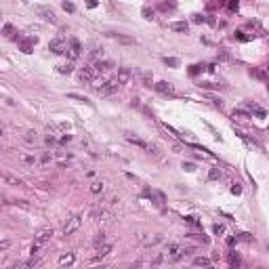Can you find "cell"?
I'll return each mask as SVG.
<instances>
[{"label":"cell","mask_w":269,"mask_h":269,"mask_svg":"<svg viewBox=\"0 0 269 269\" xmlns=\"http://www.w3.org/2000/svg\"><path fill=\"white\" fill-rule=\"evenodd\" d=\"M229 11H238V6H240V0H229Z\"/></svg>","instance_id":"8d00e7d4"},{"label":"cell","mask_w":269,"mask_h":269,"mask_svg":"<svg viewBox=\"0 0 269 269\" xmlns=\"http://www.w3.org/2000/svg\"><path fill=\"white\" fill-rule=\"evenodd\" d=\"M95 71H97V76H101L103 71H107V70H114V63L112 61H95L93 65H91Z\"/></svg>","instance_id":"30bf717a"},{"label":"cell","mask_w":269,"mask_h":269,"mask_svg":"<svg viewBox=\"0 0 269 269\" xmlns=\"http://www.w3.org/2000/svg\"><path fill=\"white\" fill-rule=\"evenodd\" d=\"M194 265H198V267H208V265H210V259H206V257H196V259H194Z\"/></svg>","instance_id":"ffe728a7"},{"label":"cell","mask_w":269,"mask_h":269,"mask_svg":"<svg viewBox=\"0 0 269 269\" xmlns=\"http://www.w3.org/2000/svg\"><path fill=\"white\" fill-rule=\"evenodd\" d=\"M99 76H97V71L93 70V67H84V70H80L78 71V80L80 82H93V80H97Z\"/></svg>","instance_id":"ba28073f"},{"label":"cell","mask_w":269,"mask_h":269,"mask_svg":"<svg viewBox=\"0 0 269 269\" xmlns=\"http://www.w3.org/2000/svg\"><path fill=\"white\" fill-rule=\"evenodd\" d=\"M86 6H88V9H95V6H97V0H86Z\"/></svg>","instance_id":"ee69618b"},{"label":"cell","mask_w":269,"mask_h":269,"mask_svg":"<svg viewBox=\"0 0 269 269\" xmlns=\"http://www.w3.org/2000/svg\"><path fill=\"white\" fill-rule=\"evenodd\" d=\"M109 250H112V244H107V242H103L101 246H97V248H95V261L103 259L107 252H109Z\"/></svg>","instance_id":"4fadbf2b"},{"label":"cell","mask_w":269,"mask_h":269,"mask_svg":"<svg viewBox=\"0 0 269 269\" xmlns=\"http://www.w3.org/2000/svg\"><path fill=\"white\" fill-rule=\"evenodd\" d=\"M238 242V238H227V246H234Z\"/></svg>","instance_id":"bcb514c9"},{"label":"cell","mask_w":269,"mask_h":269,"mask_svg":"<svg viewBox=\"0 0 269 269\" xmlns=\"http://www.w3.org/2000/svg\"><path fill=\"white\" fill-rule=\"evenodd\" d=\"M36 13L44 19V21H48V23H57V15H55V11L53 9H48V6H36Z\"/></svg>","instance_id":"5b68a950"},{"label":"cell","mask_w":269,"mask_h":269,"mask_svg":"<svg viewBox=\"0 0 269 269\" xmlns=\"http://www.w3.org/2000/svg\"><path fill=\"white\" fill-rule=\"evenodd\" d=\"M53 235H55V231H53V229H40V231L36 234L34 242L42 246V244H47V242H51V238H53Z\"/></svg>","instance_id":"9c48e42d"},{"label":"cell","mask_w":269,"mask_h":269,"mask_svg":"<svg viewBox=\"0 0 269 269\" xmlns=\"http://www.w3.org/2000/svg\"><path fill=\"white\" fill-rule=\"evenodd\" d=\"M126 141H128V143H132V145H137V147H141V149H149V143H145L143 139H137V137H126Z\"/></svg>","instance_id":"2e32d148"},{"label":"cell","mask_w":269,"mask_h":269,"mask_svg":"<svg viewBox=\"0 0 269 269\" xmlns=\"http://www.w3.org/2000/svg\"><path fill=\"white\" fill-rule=\"evenodd\" d=\"M4 181H6L9 185H21V181H19V179H15V177H11V175L4 177Z\"/></svg>","instance_id":"83f0119b"},{"label":"cell","mask_w":269,"mask_h":269,"mask_svg":"<svg viewBox=\"0 0 269 269\" xmlns=\"http://www.w3.org/2000/svg\"><path fill=\"white\" fill-rule=\"evenodd\" d=\"M19 160H21L25 166H34V164H36V156H32V153H21Z\"/></svg>","instance_id":"d6986e66"},{"label":"cell","mask_w":269,"mask_h":269,"mask_svg":"<svg viewBox=\"0 0 269 269\" xmlns=\"http://www.w3.org/2000/svg\"><path fill=\"white\" fill-rule=\"evenodd\" d=\"M160 9H162V11H175L177 4H175V2H162V4H160Z\"/></svg>","instance_id":"4316f807"},{"label":"cell","mask_w":269,"mask_h":269,"mask_svg":"<svg viewBox=\"0 0 269 269\" xmlns=\"http://www.w3.org/2000/svg\"><path fill=\"white\" fill-rule=\"evenodd\" d=\"M38 42V38L36 36H32V38H25V40H21V44H19V48H21V53H32V48H34V44Z\"/></svg>","instance_id":"7c38bea8"},{"label":"cell","mask_w":269,"mask_h":269,"mask_svg":"<svg viewBox=\"0 0 269 269\" xmlns=\"http://www.w3.org/2000/svg\"><path fill=\"white\" fill-rule=\"evenodd\" d=\"M183 219H185L189 225H194V227H200V221L196 219V217H183Z\"/></svg>","instance_id":"d590c367"},{"label":"cell","mask_w":269,"mask_h":269,"mask_svg":"<svg viewBox=\"0 0 269 269\" xmlns=\"http://www.w3.org/2000/svg\"><path fill=\"white\" fill-rule=\"evenodd\" d=\"M118 82H120V84H126V82L130 80V78H132V71L128 70V67H120V70H118Z\"/></svg>","instance_id":"5bb4252c"},{"label":"cell","mask_w":269,"mask_h":269,"mask_svg":"<svg viewBox=\"0 0 269 269\" xmlns=\"http://www.w3.org/2000/svg\"><path fill=\"white\" fill-rule=\"evenodd\" d=\"M51 160H53V153H51V152L42 153V158H40V162H42V164H48V162H51Z\"/></svg>","instance_id":"e575fe53"},{"label":"cell","mask_w":269,"mask_h":269,"mask_svg":"<svg viewBox=\"0 0 269 269\" xmlns=\"http://www.w3.org/2000/svg\"><path fill=\"white\" fill-rule=\"evenodd\" d=\"M267 71H269V65H267Z\"/></svg>","instance_id":"816d5d0a"},{"label":"cell","mask_w":269,"mask_h":269,"mask_svg":"<svg viewBox=\"0 0 269 269\" xmlns=\"http://www.w3.org/2000/svg\"><path fill=\"white\" fill-rule=\"evenodd\" d=\"M231 194H235V196H238V194H242V189L238 187V185H234V187H231Z\"/></svg>","instance_id":"7dc6e473"},{"label":"cell","mask_w":269,"mask_h":269,"mask_svg":"<svg viewBox=\"0 0 269 269\" xmlns=\"http://www.w3.org/2000/svg\"><path fill=\"white\" fill-rule=\"evenodd\" d=\"M141 15H143L145 19H149V21H152L156 13H153V9H149V6H143V11H141Z\"/></svg>","instance_id":"7402d4cb"},{"label":"cell","mask_w":269,"mask_h":269,"mask_svg":"<svg viewBox=\"0 0 269 269\" xmlns=\"http://www.w3.org/2000/svg\"><path fill=\"white\" fill-rule=\"evenodd\" d=\"M63 9H65V11H67V13H74V11H76V6H74V2H70V0H65V2H63Z\"/></svg>","instance_id":"1f68e13d"},{"label":"cell","mask_w":269,"mask_h":269,"mask_svg":"<svg viewBox=\"0 0 269 269\" xmlns=\"http://www.w3.org/2000/svg\"><path fill=\"white\" fill-rule=\"evenodd\" d=\"M183 168H185V170H194L196 166H194V164H191V162H183Z\"/></svg>","instance_id":"7bdbcfd3"},{"label":"cell","mask_w":269,"mask_h":269,"mask_svg":"<svg viewBox=\"0 0 269 269\" xmlns=\"http://www.w3.org/2000/svg\"><path fill=\"white\" fill-rule=\"evenodd\" d=\"M59 71H61V74H70V71H71V65H61V67H59Z\"/></svg>","instance_id":"60d3db41"},{"label":"cell","mask_w":269,"mask_h":269,"mask_svg":"<svg viewBox=\"0 0 269 269\" xmlns=\"http://www.w3.org/2000/svg\"><path fill=\"white\" fill-rule=\"evenodd\" d=\"M143 194H145V196H147V198L152 200V202H156V204H158V206H162L164 202H166V196H164L162 191H158V189H145V191H143Z\"/></svg>","instance_id":"8992f818"},{"label":"cell","mask_w":269,"mask_h":269,"mask_svg":"<svg viewBox=\"0 0 269 269\" xmlns=\"http://www.w3.org/2000/svg\"><path fill=\"white\" fill-rule=\"evenodd\" d=\"M130 105H132V107H141V103H139V99H132V101H130Z\"/></svg>","instance_id":"c3c4849f"},{"label":"cell","mask_w":269,"mask_h":269,"mask_svg":"<svg viewBox=\"0 0 269 269\" xmlns=\"http://www.w3.org/2000/svg\"><path fill=\"white\" fill-rule=\"evenodd\" d=\"M198 71H200V65H191V70H189V74H191V76H196Z\"/></svg>","instance_id":"b9f144b4"},{"label":"cell","mask_w":269,"mask_h":269,"mask_svg":"<svg viewBox=\"0 0 269 269\" xmlns=\"http://www.w3.org/2000/svg\"><path fill=\"white\" fill-rule=\"evenodd\" d=\"M212 231H214V234L219 235V234H223V231H225V227H223V225H219V223H217V225L212 227Z\"/></svg>","instance_id":"f35d334b"},{"label":"cell","mask_w":269,"mask_h":269,"mask_svg":"<svg viewBox=\"0 0 269 269\" xmlns=\"http://www.w3.org/2000/svg\"><path fill=\"white\" fill-rule=\"evenodd\" d=\"M238 240H244V242H255V238H252L250 234H240V238H238Z\"/></svg>","instance_id":"74e56055"},{"label":"cell","mask_w":269,"mask_h":269,"mask_svg":"<svg viewBox=\"0 0 269 269\" xmlns=\"http://www.w3.org/2000/svg\"><path fill=\"white\" fill-rule=\"evenodd\" d=\"M82 225V214H74L71 219H67V223L63 225V235H71L80 229Z\"/></svg>","instance_id":"3957f363"},{"label":"cell","mask_w":269,"mask_h":269,"mask_svg":"<svg viewBox=\"0 0 269 269\" xmlns=\"http://www.w3.org/2000/svg\"><path fill=\"white\" fill-rule=\"evenodd\" d=\"M2 32H4V36H13L15 34V27H13L11 23H4V30H2Z\"/></svg>","instance_id":"4dcf8cb0"},{"label":"cell","mask_w":269,"mask_h":269,"mask_svg":"<svg viewBox=\"0 0 269 269\" xmlns=\"http://www.w3.org/2000/svg\"><path fill=\"white\" fill-rule=\"evenodd\" d=\"M74 252H67V255H61V259H59V265L61 267H65V265H71L74 263Z\"/></svg>","instance_id":"ac0fdd59"},{"label":"cell","mask_w":269,"mask_h":269,"mask_svg":"<svg viewBox=\"0 0 269 269\" xmlns=\"http://www.w3.org/2000/svg\"><path fill=\"white\" fill-rule=\"evenodd\" d=\"M67 97H70V99H76V101H82V103H88V99H86V97H80V95H76V93H70Z\"/></svg>","instance_id":"d6a6232c"},{"label":"cell","mask_w":269,"mask_h":269,"mask_svg":"<svg viewBox=\"0 0 269 269\" xmlns=\"http://www.w3.org/2000/svg\"><path fill=\"white\" fill-rule=\"evenodd\" d=\"M170 30H175V32H187L189 23L187 21H175V23H170Z\"/></svg>","instance_id":"e0dca14e"},{"label":"cell","mask_w":269,"mask_h":269,"mask_svg":"<svg viewBox=\"0 0 269 269\" xmlns=\"http://www.w3.org/2000/svg\"><path fill=\"white\" fill-rule=\"evenodd\" d=\"M9 246H11V244H9V242H6V240H4V242H0V250H6V248H9Z\"/></svg>","instance_id":"f6af8a7d"},{"label":"cell","mask_w":269,"mask_h":269,"mask_svg":"<svg viewBox=\"0 0 269 269\" xmlns=\"http://www.w3.org/2000/svg\"><path fill=\"white\" fill-rule=\"evenodd\" d=\"M194 21H196V23H204V21H208V19L202 17V15H194Z\"/></svg>","instance_id":"ab89813d"},{"label":"cell","mask_w":269,"mask_h":269,"mask_svg":"<svg viewBox=\"0 0 269 269\" xmlns=\"http://www.w3.org/2000/svg\"><path fill=\"white\" fill-rule=\"evenodd\" d=\"M240 263H242L240 257H238L235 252H231V255H229V265H240Z\"/></svg>","instance_id":"f546056e"},{"label":"cell","mask_w":269,"mask_h":269,"mask_svg":"<svg viewBox=\"0 0 269 269\" xmlns=\"http://www.w3.org/2000/svg\"><path fill=\"white\" fill-rule=\"evenodd\" d=\"M109 38H116L118 42H122V44H137V40L135 38H130V36H122V34H107Z\"/></svg>","instance_id":"9a60e30c"},{"label":"cell","mask_w":269,"mask_h":269,"mask_svg":"<svg viewBox=\"0 0 269 269\" xmlns=\"http://www.w3.org/2000/svg\"><path fill=\"white\" fill-rule=\"evenodd\" d=\"M231 116H234V118H250V114H248V112H244V109H234V112H231Z\"/></svg>","instance_id":"cb8c5ba5"},{"label":"cell","mask_w":269,"mask_h":269,"mask_svg":"<svg viewBox=\"0 0 269 269\" xmlns=\"http://www.w3.org/2000/svg\"><path fill=\"white\" fill-rule=\"evenodd\" d=\"M164 63H166L168 67H177V65H179V59H175V57H164Z\"/></svg>","instance_id":"d4e9b609"},{"label":"cell","mask_w":269,"mask_h":269,"mask_svg":"<svg viewBox=\"0 0 269 269\" xmlns=\"http://www.w3.org/2000/svg\"><path fill=\"white\" fill-rule=\"evenodd\" d=\"M82 53V44L78 38H70V57L71 59H78Z\"/></svg>","instance_id":"8fae6325"},{"label":"cell","mask_w":269,"mask_h":269,"mask_svg":"<svg viewBox=\"0 0 269 269\" xmlns=\"http://www.w3.org/2000/svg\"><path fill=\"white\" fill-rule=\"evenodd\" d=\"M212 4H217V6H223V4H225V0H214Z\"/></svg>","instance_id":"681fc988"},{"label":"cell","mask_w":269,"mask_h":269,"mask_svg":"<svg viewBox=\"0 0 269 269\" xmlns=\"http://www.w3.org/2000/svg\"><path fill=\"white\" fill-rule=\"evenodd\" d=\"M88 55H91L93 59H97L99 55H101V48L97 47V44H93V47H91V51H88Z\"/></svg>","instance_id":"484cf974"},{"label":"cell","mask_w":269,"mask_h":269,"mask_svg":"<svg viewBox=\"0 0 269 269\" xmlns=\"http://www.w3.org/2000/svg\"><path fill=\"white\" fill-rule=\"evenodd\" d=\"M189 250L185 246L181 244H168V250H166V261L168 263H177V261H181V259L187 255Z\"/></svg>","instance_id":"6da1fadb"},{"label":"cell","mask_w":269,"mask_h":269,"mask_svg":"<svg viewBox=\"0 0 269 269\" xmlns=\"http://www.w3.org/2000/svg\"><path fill=\"white\" fill-rule=\"evenodd\" d=\"M267 91H269V84H267Z\"/></svg>","instance_id":"f907efd6"},{"label":"cell","mask_w":269,"mask_h":269,"mask_svg":"<svg viewBox=\"0 0 269 269\" xmlns=\"http://www.w3.org/2000/svg\"><path fill=\"white\" fill-rule=\"evenodd\" d=\"M48 51L55 53V55H63V53L67 51V44H65L63 38H53V40L48 42Z\"/></svg>","instance_id":"277c9868"},{"label":"cell","mask_w":269,"mask_h":269,"mask_svg":"<svg viewBox=\"0 0 269 269\" xmlns=\"http://www.w3.org/2000/svg\"><path fill=\"white\" fill-rule=\"evenodd\" d=\"M25 141H27V143H36V132H32V130H27V132H25V137H23Z\"/></svg>","instance_id":"f1b7e54d"},{"label":"cell","mask_w":269,"mask_h":269,"mask_svg":"<svg viewBox=\"0 0 269 269\" xmlns=\"http://www.w3.org/2000/svg\"><path fill=\"white\" fill-rule=\"evenodd\" d=\"M103 189H105V183H103V181H95L93 185H91V191H93V194H101Z\"/></svg>","instance_id":"44dd1931"},{"label":"cell","mask_w":269,"mask_h":269,"mask_svg":"<svg viewBox=\"0 0 269 269\" xmlns=\"http://www.w3.org/2000/svg\"><path fill=\"white\" fill-rule=\"evenodd\" d=\"M200 86H202V88H206V91H212V88H221L219 84H210V82H202Z\"/></svg>","instance_id":"836d02e7"},{"label":"cell","mask_w":269,"mask_h":269,"mask_svg":"<svg viewBox=\"0 0 269 269\" xmlns=\"http://www.w3.org/2000/svg\"><path fill=\"white\" fill-rule=\"evenodd\" d=\"M153 86H156L158 93L166 95V97H177V91H175V86H173L170 82H158V84H153Z\"/></svg>","instance_id":"52a82bcc"},{"label":"cell","mask_w":269,"mask_h":269,"mask_svg":"<svg viewBox=\"0 0 269 269\" xmlns=\"http://www.w3.org/2000/svg\"><path fill=\"white\" fill-rule=\"evenodd\" d=\"M208 179H210V181H217V179H221V170H219V168H210V173H208Z\"/></svg>","instance_id":"603a6c76"},{"label":"cell","mask_w":269,"mask_h":269,"mask_svg":"<svg viewBox=\"0 0 269 269\" xmlns=\"http://www.w3.org/2000/svg\"><path fill=\"white\" fill-rule=\"evenodd\" d=\"M118 86H120V82H118V78H114V80H105L101 86H95V91L99 97H109L118 91Z\"/></svg>","instance_id":"7a4b0ae2"}]
</instances>
